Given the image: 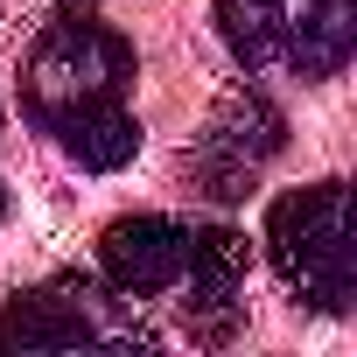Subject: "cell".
Instances as JSON below:
<instances>
[{"label":"cell","mask_w":357,"mask_h":357,"mask_svg":"<svg viewBox=\"0 0 357 357\" xmlns=\"http://www.w3.org/2000/svg\"><path fill=\"white\" fill-rule=\"evenodd\" d=\"M266 259L273 273L322 315H343L357 301V245H350V190L336 183H308L273 197L266 211Z\"/></svg>","instance_id":"3957f363"},{"label":"cell","mask_w":357,"mask_h":357,"mask_svg":"<svg viewBox=\"0 0 357 357\" xmlns=\"http://www.w3.org/2000/svg\"><path fill=\"white\" fill-rule=\"evenodd\" d=\"M70 8H77V0H70Z\"/></svg>","instance_id":"9c48e42d"},{"label":"cell","mask_w":357,"mask_h":357,"mask_svg":"<svg viewBox=\"0 0 357 357\" xmlns=\"http://www.w3.org/2000/svg\"><path fill=\"white\" fill-rule=\"evenodd\" d=\"M190 231L197 225H175V218H112L98 238V273L112 294L126 301H154L175 294L190 273Z\"/></svg>","instance_id":"8992f818"},{"label":"cell","mask_w":357,"mask_h":357,"mask_svg":"<svg viewBox=\"0 0 357 357\" xmlns=\"http://www.w3.org/2000/svg\"><path fill=\"white\" fill-rule=\"evenodd\" d=\"M133 43L84 8L50 22L22 63V112L91 175H112L140 154V119L126 105L133 91Z\"/></svg>","instance_id":"6da1fadb"},{"label":"cell","mask_w":357,"mask_h":357,"mask_svg":"<svg viewBox=\"0 0 357 357\" xmlns=\"http://www.w3.org/2000/svg\"><path fill=\"white\" fill-rule=\"evenodd\" d=\"M218 36L245 70H287L315 84L357 50V0H218Z\"/></svg>","instance_id":"7a4b0ae2"},{"label":"cell","mask_w":357,"mask_h":357,"mask_svg":"<svg viewBox=\"0 0 357 357\" xmlns=\"http://www.w3.org/2000/svg\"><path fill=\"white\" fill-rule=\"evenodd\" d=\"M287 147V119L266 91L238 84L218 98V112L204 119L197 147H190V175H197V190L211 204H238L252 183H259V168Z\"/></svg>","instance_id":"5b68a950"},{"label":"cell","mask_w":357,"mask_h":357,"mask_svg":"<svg viewBox=\"0 0 357 357\" xmlns=\"http://www.w3.org/2000/svg\"><path fill=\"white\" fill-rule=\"evenodd\" d=\"M0 211H8V197H0Z\"/></svg>","instance_id":"ba28073f"},{"label":"cell","mask_w":357,"mask_h":357,"mask_svg":"<svg viewBox=\"0 0 357 357\" xmlns=\"http://www.w3.org/2000/svg\"><path fill=\"white\" fill-rule=\"evenodd\" d=\"M29 350H154V329H140L133 301L91 273H50L0 308V357Z\"/></svg>","instance_id":"277c9868"},{"label":"cell","mask_w":357,"mask_h":357,"mask_svg":"<svg viewBox=\"0 0 357 357\" xmlns=\"http://www.w3.org/2000/svg\"><path fill=\"white\" fill-rule=\"evenodd\" d=\"M245 238L231 231V225H197L190 231V273H183V287H190V329L197 336H231V322H238V294H245Z\"/></svg>","instance_id":"52a82bcc"}]
</instances>
